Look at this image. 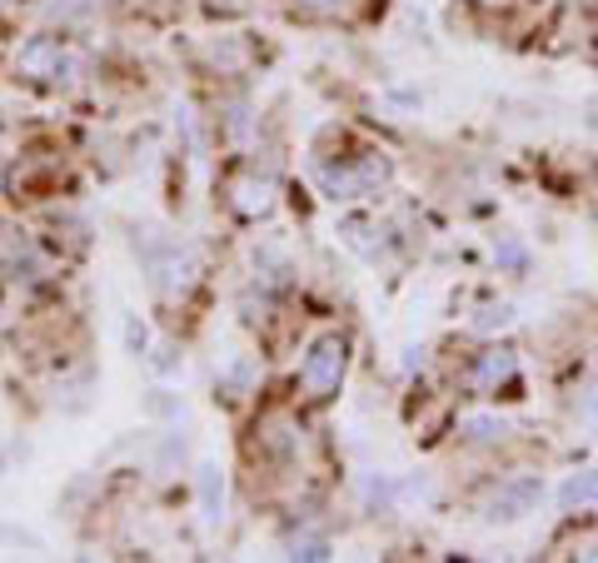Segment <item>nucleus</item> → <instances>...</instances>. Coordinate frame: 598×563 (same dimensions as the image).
I'll return each instance as SVG.
<instances>
[{
	"instance_id": "f257e3e1",
	"label": "nucleus",
	"mask_w": 598,
	"mask_h": 563,
	"mask_svg": "<svg viewBox=\"0 0 598 563\" xmlns=\"http://www.w3.org/2000/svg\"><path fill=\"white\" fill-rule=\"evenodd\" d=\"M135 249L145 255V270H150V280L160 284L165 300L190 294V284H195V274H200L195 249L180 245V239H155V229H145V235L135 239Z\"/></svg>"
},
{
	"instance_id": "f03ea898",
	"label": "nucleus",
	"mask_w": 598,
	"mask_h": 563,
	"mask_svg": "<svg viewBox=\"0 0 598 563\" xmlns=\"http://www.w3.org/2000/svg\"><path fill=\"white\" fill-rule=\"evenodd\" d=\"M345 369H349V339L345 335H319L315 345H309L305 364H300V390H305L315 404L335 399L339 384H345Z\"/></svg>"
},
{
	"instance_id": "7ed1b4c3",
	"label": "nucleus",
	"mask_w": 598,
	"mask_h": 563,
	"mask_svg": "<svg viewBox=\"0 0 598 563\" xmlns=\"http://www.w3.org/2000/svg\"><path fill=\"white\" fill-rule=\"evenodd\" d=\"M384 174H390V160H380V155H364V160L339 165V170H319V180H325L329 200H359V195H370Z\"/></svg>"
},
{
	"instance_id": "20e7f679",
	"label": "nucleus",
	"mask_w": 598,
	"mask_h": 563,
	"mask_svg": "<svg viewBox=\"0 0 598 563\" xmlns=\"http://www.w3.org/2000/svg\"><path fill=\"white\" fill-rule=\"evenodd\" d=\"M21 70L35 80H66L70 70H76V60H70V50L60 45V35H31V41L21 45Z\"/></svg>"
},
{
	"instance_id": "39448f33",
	"label": "nucleus",
	"mask_w": 598,
	"mask_h": 563,
	"mask_svg": "<svg viewBox=\"0 0 598 563\" xmlns=\"http://www.w3.org/2000/svg\"><path fill=\"white\" fill-rule=\"evenodd\" d=\"M539 494H544V484H539V478H514V484L494 488V494L484 498V519H489V523L523 519V514L539 504Z\"/></svg>"
},
{
	"instance_id": "423d86ee",
	"label": "nucleus",
	"mask_w": 598,
	"mask_h": 563,
	"mask_svg": "<svg viewBox=\"0 0 598 563\" xmlns=\"http://www.w3.org/2000/svg\"><path fill=\"white\" fill-rule=\"evenodd\" d=\"M274 195H280V190H274V174H260V170H245L235 184H229V205H235L245 219L270 215Z\"/></svg>"
},
{
	"instance_id": "0eeeda50",
	"label": "nucleus",
	"mask_w": 598,
	"mask_h": 563,
	"mask_svg": "<svg viewBox=\"0 0 598 563\" xmlns=\"http://www.w3.org/2000/svg\"><path fill=\"white\" fill-rule=\"evenodd\" d=\"M509 374H514V354H504V349H489V354H478V364H474V374H469V384H474L478 394H489V390H499Z\"/></svg>"
},
{
	"instance_id": "6e6552de",
	"label": "nucleus",
	"mask_w": 598,
	"mask_h": 563,
	"mask_svg": "<svg viewBox=\"0 0 598 563\" xmlns=\"http://www.w3.org/2000/svg\"><path fill=\"white\" fill-rule=\"evenodd\" d=\"M219 504H225V478H219L215 464H200V509H205L210 523L219 519Z\"/></svg>"
},
{
	"instance_id": "1a4fd4ad",
	"label": "nucleus",
	"mask_w": 598,
	"mask_h": 563,
	"mask_svg": "<svg viewBox=\"0 0 598 563\" xmlns=\"http://www.w3.org/2000/svg\"><path fill=\"white\" fill-rule=\"evenodd\" d=\"M260 444H264V454H274V459H290L294 454V429L284 419H274L270 429L260 433Z\"/></svg>"
},
{
	"instance_id": "9d476101",
	"label": "nucleus",
	"mask_w": 598,
	"mask_h": 563,
	"mask_svg": "<svg viewBox=\"0 0 598 563\" xmlns=\"http://www.w3.org/2000/svg\"><path fill=\"white\" fill-rule=\"evenodd\" d=\"M464 433L474 439V444H504V433H509V424H504V419H489V414H484V419H469V424H464Z\"/></svg>"
},
{
	"instance_id": "9b49d317",
	"label": "nucleus",
	"mask_w": 598,
	"mask_h": 563,
	"mask_svg": "<svg viewBox=\"0 0 598 563\" xmlns=\"http://www.w3.org/2000/svg\"><path fill=\"white\" fill-rule=\"evenodd\" d=\"M558 498H564L568 509H574V504H588V498H598V474H574L564 488H558Z\"/></svg>"
},
{
	"instance_id": "f8f14e48",
	"label": "nucleus",
	"mask_w": 598,
	"mask_h": 563,
	"mask_svg": "<svg viewBox=\"0 0 598 563\" xmlns=\"http://www.w3.org/2000/svg\"><path fill=\"white\" fill-rule=\"evenodd\" d=\"M290 559H329V539H319V533H294Z\"/></svg>"
},
{
	"instance_id": "ddd939ff",
	"label": "nucleus",
	"mask_w": 598,
	"mask_h": 563,
	"mask_svg": "<svg viewBox=\"0 0 598 563\" xmlns=\"http://www.w3.org/2000/svg\"><path fill=\"white\" fill-rule=\"evenodd\" d=\"M514 319V309L509 304H489V309H484V315L474 319V329H484V335H489V329H504Z\"/></svg>"
},
{
	"instance_id": "4468645a",
	"label": "nucleus",
	"mask_w": 598,
	"mask_h": 563,
	"mask_svg": "<svg viewBox=\"0 0 598 563\" xmlns=\"http://www.w3.org/2000/svg\"><path fill=\"white\" fill-rule=\"evenodd\" d=\"M499 264H509V270H523V245H519V239H504V245H499Z\"/></svg>"
},
{
	"instance_id": "2eb2a0df",
	"label": "nucleus",
	"mask_w": 598,
	"mask_h": 563,
	"mask_svg": "<svg viewBox=\"0 0 598 563\" xmlns=\"http://www.w3.org/2000/svg\"><path fill=\"white\" fill-rule=\"evenodd\" d=\"M294 5H305V11H315V15H335V11H345L349 0H294Z\"/></svg>"
},
{
	"instance_id": "dca6fc26",
	"label": "nucleus",
	"mask_w": 598,
	"mask_h": 563,
	"mask_svg": "<svg viewBox=\"0 0 598 563\" xmlns=\"http://www.w3.org/2000/svg\"><path fill=\"white\" fill-rule=\"evenodd\" d=\"M364 494H370V504H390V478H370Z\"/></svg>"
},
{
	"instance_id": "f3484780",
	"label": "nucleus",
	"mask_w": 598,
	"mask_h": 563,
	"mask_svg": "<svg viewBox=\"0 0 598 563\" xmlns=\"http://www.w3.org/2000/svg\"><path fill=\"white\" fill-rule=\"evenodd\" d=\"M588 110H594V125H598V100H588Z\"/></svg>"
}]
</instances>
